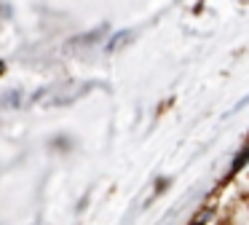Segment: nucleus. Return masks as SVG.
<instances>
[{"label": "nucleus", "mask_w": 249, "mask_h": 225, "mask_svg": "<svg viewBox=\"0 0 249 225\" xmlns=\"http://www.w3.org/2000/svg\"><path fill=\"white\" fill-rule=\"evenodd\" d=\"M247 161H249V145H247L244 150H238V155L233 158V166H231V169H233V171L244 169V164H247Z\"/></svg>", "instance_id": "1"}, {"label": "nucleus", "mask_w": 249, "mask_h": 225, "mask_svg": "<svg viewBox=\"0 0 249 225\" xmlns=\"http://www.w3.org/2000/svg\"><path fill=\"white\" fill-rule=\"evenodd\" d=\"M247 105H249V96H244V99H241V102H238V105H236V107H233V110H231V112H236V110H241V107H247Z\"/></svg>", "instance_id": "4"}, {"label": "nucleus", "mask_w": 249, "mask_h": 225, "mask_svg": "<svg viewBox=\"0 0 249 225\" xmlns=\"http://www.w3.org/2000/svg\"><path fill=\"white\" fill-rule=\"evenodd\" d=\"M131 38V32H121L118 38H115V40H110V48H118V43H124V40H129Z\"/></svg>", "instance_id": "2"}, {"label": "nucleus", "mask_w": 249, "mask_h": 225, "mask_svg": "<svg viewBox=\"0 0 249 225\" xmlns=\"http://www.w3.org/2000/svg\"><path fill=\"white\" fill-rule=\"evenodd\" d=\"M163 188H169V177H163V180H158V185H156V196L163 190Z\"/></svg>", "instance_id": "3"}]
</instances>
